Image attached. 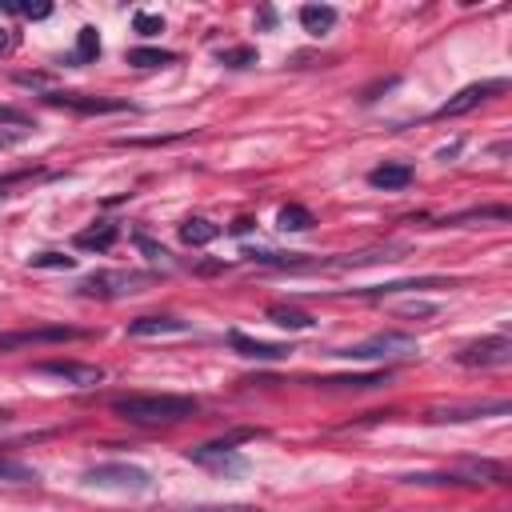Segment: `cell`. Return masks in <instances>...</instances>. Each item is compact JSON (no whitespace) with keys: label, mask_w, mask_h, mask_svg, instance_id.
Wrapping results in <instances>:
<instances>
[{"label":"cell","mask_w":512,"mask_h":512,"mask_svg":"<svg viewBox=\"0 0 512 512\" xmlns=\"http://www.w3.org/2000/svg\"><path fill=\"white\" fill-rule=\"evenodd\" d=\"M116 240H120L116 224H92V228L76 232V248H84V252H108Z\"/></svg>","instance_id":"9a60e30c"},{"label":"cell","mask_w":512,"mask_h":512,"mask_svg":"<svg viewBox=\"0 0 512 512\" xmlns=\"http://www.w3.org/2000/svg\"><path fill=\"white\" fill-rule=\"evenodd\" d=\"M248 228H252V220H248V216H240V220L232 224V232H236V236H240V232H248Z\"/></svg>","instance_id":"d6a6232c"},{"label":"cell","mask_w":512,"mask_h":512,"mask_svg":"<svg viewBox=\"0 0 512 512\" xmlns=\"http://www.w3.org/2000/svg\"><path fill=\"white\" fill-rule=\"evenodd\" d=\"M252 432H236V436H224V440H208V444H196V448H184V456L200 468H212V472H248V456L236 448V440H244Z\"/></svg>","instance_id":"3957f363"},{"label":"cell","mask_w":512,"mask_h":512,"mask_svg":"<svg viewBox=\"0 0 512 512\" xmlns=\"http://www.w3.org/2000/svg\"><path fill=\"white\" fill-rule=\"evenodd\" d=\"M368 184H372V188H384V192L408 188V184H412V164H380V168L368 172Z\"/></svg>","instance_id":"5bb4252c"},{"label":"cell","mask_w":512,"mask_h":512,"mask_svg":"<svg viewBox=\"0 0 512 512\" xmlns=\"http://www.w3.org/2000/svg\"><path fill=\"white\" fill-rule=\"evenodd\" d=\"M216 236H220V224H212V220H204V216H192V220L180 224V240L192 244V248H204V244H212Z\"/></svg>","instance_id":"2e32d148"},{"label":"cell","mask_w":512,"mask_h":512,"mask_svg":"<svg viewBox=\"0 0 512 512\" xmlns=\"http://www.w3.org/2000/svg\"><path fill=\"white\" fill-rule=\"evenodd\" d=\"M416 352V336L408 332H376L360 344H348V348H336L332 356H344V360H388V356H408Z\"/></svg>","instance_id":"277c9868"},{"label":"cell","mask_w":512,"mask_h":512,"mask_svg":"<svg viewBox=\"0 0 512 512\" xmlns=\"http://www.w3.org/2000/svg\"><path fill=\"white\" fill-rule=\"evenodd\" d=\"M12 44H16L12 28H4V24H0V56H4V52H12Z\"/></svg>","instance_id":"1f68e13d"},{"label":"cell","mask_w":512,"mask_h":512,"mask_svg":"<svg viewBox=\"0 0 512 512\" xmlns=\"http://www.w3.org/2000/svg\"><path fill=\"white\" fill-rule=\"evenodd\" d=\"M300 24H304V32L320 36V32H328L336 24V8L332 4H304L300 8Z\"/></svg>","instance_id":"e0dca14e"},{"label":"cell","mask_w":512,"mask_h":512,"mask_svg":"<svg viewBox=\"0 0 512 512\" xmlns=\"http://www.w3.org/2000/svg\"><path fill=\"white\" fill-rule=\"evenodd\" d=\"M40 376H52V380H64L72 388H92L104 380V368L100 364H80V360H40L36 364Z\"/></svg>","instance_id":"ba28073f"},{"label":"cell","mask_w":512,"mask_h":512,"mask_svg":"<svg viewBox=\"0 0 512 512\" xmlns=\"http://www.w3.org/2000/svg\"><path fill=\"white\" fill-rule=\"evenodd\" d=\"M192 324L180 316H136L128 324V336H168V332H188Z\"/></svg>","instance_id":"4fadbf2b"},{"label":"cell","mask_w":512,"mask_h":512,"mask_svg":"<svg viewBox=\"0 0 512 512\" xmlns=\"http://www.w3.org/2000/svg\"><path fill=\"white\" fill-rule=\"evenodd\" d=\"M132 28H136L140 36H160V32H164V16H156V12H136V16H132Z\"/></svg>","instance_id":"d4e9b609"},{"label":"cell","mask_w":512,"mask_h":512,"mask_svg":"<svg viewBox=\"0 0 512 512\" xmlns=\"http://www.w3.org/2000/svg\"><path fill=\"white\" fill-rule=\"evenodd\" d=\"M172 60H176V52H164V48H132L128 52V64H136V68H160Z\"/></svg>","instance_id":"44dd1931"},{"label":"cell","mask_w":512,"mask_h":512,"mask_svg":"<svg viewBox=\"0 0 512 512\" xmlns=\"http://www.w3.org/2000/svg\"><path fill=\"white\" fill-rule=\"evenodd\" d=\"M464 220H508V208L504 204H492V208H472V212H460L444 224H464Z\"/></svg>","instance_id":"cb8c5ba5"},{"label":"cell","mask_w":512,"mask_h":512,"mask_svg":"<svg viewBox=\"0 0 512 512\" xmlns=\"http://www.w3.org/2000/svg\"><path fill=\"white\" fill-rule=\"evenodd\" d=\"M8 416H12V412H8V408H0V424H4V420H8Z\"/></svg>","instance_id":"836d02e7"},{"label":"cell","mask_w":512,"mask_h":512,"mask_svg":"<svg viewBox=\"0 0 512 512\" xmlns=\"http://www.w3.org/2000/svg\"><path fill=\"white\" fill-rule=\"evenodd\" d=\"M0 128H32V120H28L20 108H8V104H0Z\"/></svg>","instance_id":"4316f807"},{"label":"cell","mask_w":512,"mask_h":512,"mask_svg":"<svg viewBox=\"0 0 512 512\" xmlns=\"http://www.w3.org/2000/svg\"><path fill=\"white\" fill-rule=\"evenodd\" d=\"M8 8H16L20 16H28V20H44V16H52V4H8Z\"/></svg>","instance_id":"83f0119b"},{"label":"cell","mask_w":512,"mask_h":512,"mask_svg":"<svg viewBox=\"0 0 512 512\" xmlns=\"http://www.w3.org/2000/svg\"><path fill=\"white\" fill-rule=\"evenodd\" d=\"M268 320H272V324H280V328H292V332H300V328H312V324H316L308 312L288 308V304H272V308H268Z\"/></svg>","instance_id":"ffe728a7"},{"label":"cell","mask_w":512,"mask_h":512,"mask_svg":"<svg viewBox=\"0 0 512 512\" xmlns=\"http://www.w3.org/2000/svg\"><path fill=\"white\" fill-rule=\"evenodd\" d=\"M100 56V32L92 24H84L76 32V60H96Z\"/></svg>","instance_id":"7402d4cb"},{"label":"cell","mask_w":512,"mask_h":512,"mask_svg":"<svg viewBox=\"0 0 512 512\" xmlns=\"http://www.w3.org/2000/svg\"><path fill=\"white\" fill-rule=\"evenodd\" d=\"M76 256H64V252H40L32 256V268H72Z\"/></svg>","instance_id":"484cf974"},{"label":"cell","mask_w":512,"mask_h":512,"mask_svg":"<svg viewBox=\"0 0 512 512\" xmlns=\"http://www.w3.org/2000/svg\"><path fill=\"white\" fill-rule=\"evenodd\" d=\"M508 88V80H480V84H468V88H460L456 96H448L440 108H436V116L444 120V116H464V112H472L476 104H484L488 96H496V92H504Z\"/></svg>","instance_id":"9c48e42d"},{"label":"cell","mask_w":512,"mask_h":512,"mask_svg":"<svg viewBox=\"0 0 512 512\" xmlns=\"http://www.w3.org/2000/svg\"><path fill=\"white\" fill-rule=\"evenodd\" d=\"M316 220H312V212L304 208V204H284L280 212H276V228L280 232H308Z\"/></svg>","instance_id":"ac0fdd59"},{"label":"cell","mask_w":512,"mask_h":512,"mask_svg":"<svg viewBox=\"0 0 512 512\" xmlns=\"http://www.w3.org/2000/svg\"><path fill=\"white\" fill-rule=\"evenodd\" d=\"M508 408H512L508 400H480V404H476V400H472V404H444V408H432V412H428V420H440V424H444V420H452V424H456V420H476V416H508Z\"/></svg>","instance_id":"8fae6325"},{"label":"cell","mask_w":512,"mask_h":512,"mask_svg":"<svg viewBox=\"0 0 512 512\" xmlns=\"http://www.w3.org/2000/svg\"><path fill=\"white\" fill-rule=\"evenodd\" d=\"M112 412L128 424H180L196 416L200 404L192 396H172V392H132V396H116Z\"/></svg>","instance_id":"6da1fadb"},{"label":"cell","mask_w":512,"mask_h":512,"mask_svg":"<svg viewBox=\"0 0 512 512\" xmlns=\"http://www.w3.org/2000/svg\"><path fill=\"white\" fill-rule=\"evenodd\" d=\"M432 312H436V304H424V300H412L400 308V316H432Z\"/></svg>","instance_id":"4dcf8cb0"},{"label":"cell","mask_w":512,"mask_h":512,"mask_svg":"<svg viewBox=\"0 0 512 512\" xmlns=\"http://www.w3.org/2000/svg\"><path fill=\"white\" fill-rule=\"evenodd\" d=\"M0 480H12V484H36V480H40V472H36L32 464H24V460H16V456L0 452Z\"/></svg>","instance_id":"d6986e66"},{"label":"cell","mask_w":512,"mask_h":512,"mask_svg":"<svg viewBox=\"0 0 512 512\" xmlns=\"http://www.w3.org/2000/svg\"><path fill=\"white\" fill-rule=\"evenodd\" d=\"M88 332L84 328H72V324H44V328H20V332H4L0 336V348H24V344H64V340H84Z\"/></svg>","instance_id":"52a82bcc"},{"label":"cell","mask_w":512,"mask_h":512,"mask_svg":"<svg viewBox=\"0 0 512 512\" xmlns=\"http://www.w3.org/2000/svg\"><path fill=\"white\" fill-rule=\"evenodd\" d=\"M228 344H232V352H240V356H248V360H284V356H292V348H288V344L252 340V336H244L240 328H232V332H228Z\"/></svg>","instance_id":"7c38bea8"},{"label":"cell","mask_w":512,"mask_h":512,"mask_svg":"<svg viewBox=\"0 0 512 512\" xmlns=\"http://www.w3.org/2000/svg\"><path fill=\"white\" fill-rule=\"evenodd\" d=\"M456 360H460L464 368H504V364L512 360V340H508V336H484V340L460 348Z\"/></svg>","instance_id":"8992f818"},{"label":"cell","mask_w":512,"mask_h":512,"mask_svg":"<svg viewBox=\"0 0 512 512\" xmlns=\"http://www.w3.org/2000/svg\"><path fill=\"white\" fill-rule=\"evenodd\" d=\"M84 484L92 488H116V492H148L152 488V476L136 464H124V460H112V464H92L84 472Z\"/></svg>","instance_id":"5b68a950"},{"label":"cell","mask_w":512,"mask_h":512,"mask_svg":"<svg viewBox=\"0 0 512 512\" xmlns=\"http://www.w3.org/2000/svg\"><path fill=\"white\" fill-rule=\"evenodd\" d=\"M148 284H156V272H136V268H108V272H92L80 280V296H100V300H120V296H136Z\"/></svg>","instance_id":"7a4b0ae2"},{"label":"cell","mask_w":512,"mask_h":512,"mask_svg":"<svg viewBox=\"0 0 512 512\" xmlns=\"http://www.w3.org/2000/svg\"><path fill=\"white\" fill-rule=\"evenodd\" d=\"M48 104L56 108H72V112H132L136 104L128 100H116V96H84V92H44Z\"/></svg>","instance_id":"30bf717a"},{"label":"cell","mask_w":512,"mask_h":512,"mask_svg":"<svg viewBox=\"0 0 512 512\" xmlns=\"http://www.w3.org/2000/svg\"><path fill=\"white\" fill-rule=\"evenodd\" d=\"M136 244H140V252H148L152 260H164V256H168V248L156 244V240H148V236H136Z\"/></svg>","instance_id":"f546056e"},{"label":"cell","mask_w":512,"mask_h":512,"mask_svg":"<svg viewBox=\"0 0 512 512\" xmlns=\"http://www.w3.org/2000/svg\"><path fill=\"white\" fill-rule=\"evenodd\" d=\"M220 64H224V68H248V64H256V48H248V44L224 48V52H220Z\"/></svg>","instance_id":"603a6c76"},{"label":"cell","mask_w":512,"mask_h":512,"mask_svg":"<svg viewBox=\"0 0 512 512\" xmlns=\"http://www.w3.org/2000/svg\"><path fill=\"white\" fill-rule=\"evenodd\" d=\"M176 512H256L248 504H200V508H176Z\"/></svg>","instance_id":"f1b7e54d"}]
</instances>
